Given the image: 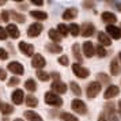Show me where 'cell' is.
<instances>
[{
	"label": "cell",
	"mask_w": 121,
	"mask_h": 121,
	"mask_svg": "<svg viewBox=\"0 0 121 121\" xmlns=\"http://www.w3.org/2000/svg\"><path fill=\"white\" fill-rule=\"evenodd\" d=\"M45 102L50 106H56V108H59L63 105V99L55 94L53 91H48V93H45Z\"/></svg>",
	"instance_id": "obj_1"
},
{
	"label": "cell",
	"mask_w": 121,
	"mask_h": 121,
	"mask_svg": "<svg viewBox=\"0 0 121 121\" xmlns=\"http://www.w3.org/2000/svg\"><path fill=\"white\" fill-rule=\"evenodd\" d=\"M101 88H102V84L99 82H91L87 86V88H86V94H87L88 98H95L99 94Z\"/></svg>",
	"instance_id": "obj_2"
},
{
	"label": "cell",
	"mask_w": 121,
	"mask_h": 121,
	"mask_svg": "<svg viewBox=\"0 0 121 121\" xmlns=\"http://www.w3.org/2000/svg\"><path fill=\"white\" fill-rule=\"evenodd\" d=\"M105 117L108 118V120H113V121H118L120 120V114H117L116 113V109H114V105L113 104H108L106 106H105Z\"/></svg>",
	"instance_id": "obj_3"
},
{
	"label": "cell",
	"mask_w": 121,
	"mask_h": 121,
	"mask_svg": "<svg viewBox=\"0 0 121 121\" xmlns=\"http://www.w3.org/2000/svg\"><path fill=\"white\" fill-rule=\"evenodd\" d=\"M71 108L73 112H76L78 114H86L87 113V106L82 99H73L71 104Z\"/></svg>",
	"instance_id": "obj_4"
},
{
	"label": "cell",
	"mask_w": 121,
	"mask_h": 121,
	"mask_svg": "<svg viewBox=\"0 0 121 121\" xmlns=\"http://www.w3.org/2000/svg\"><path fill=\"white\" fill-rule=\"evenodd\" d=\"M72 71H73V73H75L78 78H80V79H86V78L90 75V71H88L87 68L82 67L80 64H78V63L72 64Z\"/></svg>",
	"instance_id": "obj_5"
},
{
	"label": "cell",
	"mask_w": 121,
	"mask_h": 121,
	"mask_svg": "<svg viewBox=\"0 0 121 121\" xmlns=\"http://www.w3.org/2000/svg\"><path fill=\"white\" fill-rule=\"evenodd\" d=\"M42 30H44V26L41 25V23H38V22H35V23H33V25H30L29 26V29H27V35L29 37H38L39 34L42 33Z\"/></svg>",
	"instance_id": "obj_6"
},
{
	"label": "cell",
	"mask_w": 121,
	"mask_h": 121,
	"mask_svg": "<svg viewBox=\"0 0 121 121\" xmlns=\"http://www.w3.org/2000/svg\"><path fill=\"white\" fill-rule=\"evenodd\" d=\"M7 68H8V71H11L15 75H23V72H25V67L21 63H18V61H11L7 65Z\"/></svg>",
	"instance_id": "obj_7"
},
{
	"label": "cell",
	"mask_w": 121,
	"mask_h": 121,
	"mask_svg": "<svg viewBox=\"0 0 121 121\" xmlns=\"http://www.w3.org/2000/svg\"><path fill=\"white\" fill-rule=\"evenodd\" d=\"M95 31V27H94L93 23L90 22H84L82 25V27H80V34H82L83 37H91Z\"/></svg>",
	"instance_id": "obj_8"
},
{
	"label": "cell",
	"mask_w": 121,
	"mask_h": 121,
	"mask_svg": "<svg viewBox=\"0 0 121 121\" xmlns=\"http://www.w3.org/2000/svg\"><path fill=\"white\" fill-rule=\"evenodd\" d=\"M45 64H46V61H45L44 56H41L39 53H35V55L33 56V60H31V67H34V68H37V69H41V68H44Z\"/></svg>",
	"instance_id": "obj_9"
},
{
	"label": "cell",
	"mask_w": 121,
	"mask_h": 121,
	"mask_svg": "<svg viewBox=\"0 0 121 121\" xmlns=\"http://www.w3.org/2000/svg\"><path fill=\"white\" fill-rule=\"evenodd\" d=\"M118 94H120V88H118V86L112 84V86H109V87L106 88V91L104 93V98L105 99H112V98H114V97H117Z\"/></svg>",
	"instance_id": "obj_10"
},
{
	"label": "cell",
	"mask_w": 121,
	"mask_h": 121,
	"mask_svg": "<svg viewBox=\"0 0 121 121\" xmlns=\"http://www.w3.org/2000/svg\"><path fill=\"white\" fill-rule=\"evenodd\" d=\"M11 99L15 105H21L23 102V99H25V93H23V90H21V88L15 90V91L11 94Z\"/></svg>",
	"instance_id": "obj_11"
},
{
	"label": "cell",
	"mask_w": 121,
	"mask_h": 121,
	"mask_svg": "<svg viewBox=\"0 0 121 121\" xmlns=\"http://www.w3.org/2000/svg\"><path fill=\"white\" fill-rule=\"evenodd\" d=\"M52 90L55 94H64L67 91V84L60 82V80H56L52 83Z\"/></svg>",
	"instance_id": "obj_12"
},
{
	"label": "cell",
	"mask_w": 121,
	"mask_h": 121,
	"mask_svg": "<svg viewBox=\"0 0 121 121\" xmlns=\"http://www.w3.org/2000/svg\"><path fill=\"white\" fill-rule=\"evenodd\" d=\"M106 31H108V34H109L113 39H120L121 38V30L118 27L113 26V25H108V26H106Z\"/></svg>",
	"instance_id": "obj_13"
},
{
	"label": "cell",
	"mask_w": 121,
	"mask_h": 121,
	"mask_svg": "<svg viewBox=\"0 0 121 121\" xmlns=\"http://www.w3.org/2000/svg\"><path fill=\"white\" fill-rule=\"evenodd\" d=\"M83 53H84V56L86 57H93L94 55H95V49H94V46H93V42H90V41H86L84 44H83Z\"/></svg>",
	"instance_id": "obj_14"
},
{
	"label": "cell",
	"mask_w": 121,
	"mask_h": 121,
	"mask_svg": "<svg viewBox=\"0 0 121 121\" xmlns=\"http://www.w3.org/2000/svg\"><path fill=\"white\" fill-rule=\"evenodd\" d=\"M19 49L22 53H25L26 56H33L34 53V46L31 44H27V42H19Z\"/></svg>",
	"instance_id": "obj_15"
},
{
	"label": "cell",
	"mask_w": 121,
	"mask_h": 121,
	"mask_svg": "<svg viewBox=\"0 0 121 121\" xmlns=\"http://www.w3.org/2000/svg\"><path fill=\"white\" fill-rule=\"evenodd\" d=\"M6 31H7V34H8V35H11V38H18V37H19V29L17 27V25H14V23H10V25H8V26H7L6 27Z\"/></svg>",
	"instance_id": "obj_16"
},
{
	"label": "cell",
	"mask_w": 121,
	"mask_h": 121,
	"mask_svg": "<svg viewBox=\"0 0 121 121\" xmlns=\"http://www.w3.org/2000/svg\"><path fill=\"white\" fill-rule=\"evenodd\" d=\"M76 15H78V10L73 8V7H71V8H67L65 11L63 12V19L71 21V19H73V18H76Z\"/></svg>",
	"instance_id": "obj_17"
},
{
	"label": "cell",
	"mask_w": 121,
	"mask_h": 121,
	"mask_svg": "<svg viewBox=\"0 0 121 121\" xmlns=\"http://www.w3.org/2000/svg\"><path fill=\"white\" fill-rule=\"evenodd\" d=\"M25 118L29 121H42V117L38 114V113H35L33 110H27V112H25Z\"/></svg>",
	"instance_id": "obj_18"
},
{
	"label": "cell",
	"mask_w": 121,
	"mask_h": 121,
	"mask_svg": "<svg viewBox=\"0 0 121 121\" xmlns=\"http://www.w3.org/2000/svg\"><path fill=\"white\" fill-rule=\"evenodd\" d=\"M98 41L101 42V45H102V46H109V45L112 44V39H110V37L106 33H104V31H99V33H98Z\"/></svg>",
	"instance_id": "obj_19"
},
{
	"label": "cell",
	"mask_w": 121,
	"mask_h": 121,
	"mask_svg": "<svg viewBox=\"0 0 121 121\" xmlns=\"http://www.w3.org/2000/svg\"><path fill=\"white\" fill-rule=\"evenodd\" d=\"M101 18H102V21L105 23H114L117 21V17H116L113 12H109V11H105Z\"/></svg>",
	"instance_id": "obj_20"
},
{
	"label": "cell",
	"mask_w": 121,
	"mask_h": 121,
	"mask_svg": "<svg viewBox=\"0 0 121 121\" xmlns=\"http://www.w3.org/2000/svg\"><path fill=\"white\" fill-rule=\"evenodd\" d=\"M121 72V67L120 64H118V60H112V63H110V73L113 75V76H116V75H120Z\"/></svg>",
	"instance_id": "obj_21"
},
{
	"label": "cell",
	"mask_w": 121,
	"mask_h": 121,
	"mask_svg": "<svg viewBox=\"0 0 121 121\" xmlns=\"http://www.w3.org/2000/svg\"><path fill=\"white\" fill-rule=\"evenodd\" d=\"M30 17H33L34 19H37V21H45V19H48V14L44 11H37V10H34V11H30Z\"/></svg>",
	"instance_id": "obj_22"
},
{
	"label": "cell",
	"mask_w": 121,
	"mask_h": 121,
	"mask_svg": "<svg viewBox=\"0 0 121 121\" xmlns=\"http://www.w3.org/2000/svg\"><path fill=\"white\" fill-rule=\"evenodd\" d=\"M48 34H49V38L53 41V44H56V42H60V41H61V35L59 34V31H57V30H55V29H50Z\"/></svg>",
	"instance_id": "obj_23"
},
{
	"label": "cell",
	"mask_w": 121,
	"mask_h": 121,
	"mask_svg": "<svg viewBox=\"0 0 121 121\" xmlns=\"http://www.w3.org/2000/svg\"><path fill=\"white\" fill-rule=\"evenodd\" d=\"M46 49L49 50L50 53H61V52H63V48H61L60 45L59 44H53V42L46 45Z\"/></svg>",
	"instance_id": "obj_24"
},
{
	"label": "cell",
	"mask_w": 121,
	"mask_h": 121,
	"mask_svg": "<svg viewBox=\"0 0 121 121\" xmlns=\"http://www.w3.org/2000/svg\"><path fill=\"white\" fill-rule=\"evenodd\" d=\"M10 14H11L12 21H15V22H18V23H23L26 21L25 15H22V14H19V12H17V11H11Z\"/></svg>",
	"instance_id": "obj_25"
},
{
	"label": "cell",
	"mask_w": 121,
	"mask_h": 121,
	"mask_svg": "<svg viewBox=\"0 0 121 121\" xmlns=\"http://www.w3.org/2000/svg\"><path fill=\"white\" fill-rule=\"evenodd\" d=\"M25 87H26V90H29L30 93H34V91L37 90V83L34 82L33 79H27V80L25 82Z\"/></svg>",
	"instance_id": "obj_26"
},
{
	"label": "cell",
	"mask_w": 121,
	"mask_h": 121,
	"mask_svg": "<svg viewBox=\"0 0 121 121\" xmlns=\"http://www.w3.org/2000/svg\"><path fill=\"white\" fill-rule=\"evenodd\" d=\"M72 52H73V56H75V59H76L78 61L83 60L82 55H80V45L79 44H73L72 45Z\"/></svg>",
	"instance_id": "obj_27"
},
{
	"label": "cell",
	"mask_w": 121,
	"mask_h": 121,
	"mask_svg": "<svg viewBox=\"0 0 121 121\" xmlns=\"http://www.w3.org/2000/svg\"><path fill=\"white\" fill-rule=\"evenodd\" d=\"M68 31H69L73 37H76V35L80 34V27L78 26L76 23H71V25H69V27H68Z\"/></svg>",
	"instance_id": "obj_28"
},
{
	"label": "cell",
	"mask_w": 121,
	"mask_h": 121,
	"mask_svg": "<svg viewBox=\"0 0 121 121\" xmlns=\"http://www.w3.org/2000/svg\"><path fill=\"white\" fill-rule=\"evenodd\" d=\"M26 104H27L29 108H35L38 105V99L35 97H33V95H27L26 97Z\"/></svg>",
	"instance_id": "obj_29"
},
{
	"label": "cell",
	"mask_w": 121,
	"mask_h": 121,
	"mask_svg": "<svg viewBox=\"0 0 121 121\" xmlns=\"http://www.w3.org/2000/svg\"><path fill=\"white\" fill-rule=\"evenodd\" d=\"M69 87H71L72 93L75 94L76 97H79V95L82 94V88H80V86H79L76 82H71V83H69Z\"/></svg>",
	"instance_id": "obj_30"
},
{
	"label": "cell",
	"mask_w": 121,
	"mask_h": 121,
	"mask_svg": "<svg viewBox=\"0 0 121 121\" xmlns=\"http://www.w3.org/2000/svg\"><path fill=\"white\" fill-rule=\"evenodd\" d=\"M0 112L3 113V114H11L12 112H14V108H12L10 104H3L1 105V108H0Z\"/></svg>",
	"instance_id": "obj_31"
},
{
	"label": "cell",
	"mask_w": 121,
	"mask_h": 121,
	"mask_svg": "<svg viewBox=\"0 0 121 121\" xmlns=\"http://www.w3.org/2000/svg\"><path fill=\"white\" fill-rule=\"evenodd\" d=\"M57 31H59V34H60L61 37H67L68 35V26H65L64 23H60L59 26H57Z\"/></svg>",
	"instance_id": "obj_32"
},
{
	"label": "cell",
	"mask_w": 121,
	"mask_h": 121,
	"mask_svg": "<svg viewBox=\"0 0 121 121\" xmlns=\"http://www.w3.org/2000/svg\"><path fill=\"white\" fill-rule=\"evenodd\" d=\"M60 117H61L63 121H79L76 117H75L73 114H71V113H61Z\"/></svg>",
	"instance_id": "obj_33"
},
{
	"label": "cell",
	"mask_w": 121,
	"mask_h": 121,
	"mask_svg": "<svg viewBox=\"0 0 121 121\" xmlns=\"http://www.w3.org/2000/svg\"><path fill=\"white\" fill-rule=\"evenodd\" d=\"M37 78H38L39 80H42V82H46V80H49V73H46L45 71H37Z\"/></svg>",
	"instance_id": "obj_34"
},
{
	"label": "cell",
	"mask_w": 121,
	"mask_h": 121,
	"mask_svg": "<svg viewBox=\"0 0 121 121\" xmlns=\"http://www.w3.org/2000/svg\"><path fill=\"white\" fill-rule=\"evenodd\" d=\"M95 52H97L98 57H106V55H108V52L105 50V48L102 46V45H98L97 49H95Z\"/></svg>",
	"instance_id": "obj_35"
},
{
	"label": "cell",
	"mask_w": 121,
	"mask_h": 121,
	"mask_svg": "<svg viewBox=\"0 0 121 121\" xmlns=\"http://www.w3.org/2000/svg\"><path fill=\"white\" fill-rule=\"evenodd\" d=\"M59 64H61V65H64V67H67V65H68V64H69V60H68V56H65V55L60 56V57H59Z\"/></svg>",
	"instance_id": "obj_36"
},
{
	"label": "cell",
	"mask_w": 121,
	"mask_h": 121,
	"mask_svg": "<svg viewBox=\"0 0 121 121\" xmlns=\"http://www.w3.org/2000/svg\"><path fill=\"white\" fill-rule=\"evenodd\" d=\"M98 78L102 83H109V80H110V78L108 76L106 73H104V72H102V73H98Z\"/></svg>",
	"instance_id": "obj_37"
},
{
	"label": "cell",
	"mask_w": 121,
	"mask_h": 121,
	"mask_svg": "<svg viewBox=\"0 0 121 121\" xmlns=\"http://www.w3.org/2000/svg\"><path fill=\"white\" fill-rule=\"evenodd\" d=\"M8 59V53H7L6 49L0 48V60H7Z\"/></svg>",
	"instance_id": "obj_38"
},
{
	"label": "cell",
	"mask_w": 121,
	"mask_h": 121,
	"mask_svg": "<svg viewBox=\"0 0 121 121\" xmlns=\"http://www.w3.org/2000/svg\"><path fill=\"white\" fill-rule=\"evenodd\" d=\"M0 17H1V21H3V22H8V21H10V12L8 11H3Z\"/></svg>",
	"instance_id": "obj_39"
},
{
	"label": "cell",
	"mask_w": 121,
	"mask_h": 121,
	"mask_svg": "<svg viewBox=\"0 0 121 121\" xmlns=\"http://www.w3.org/2000/svg\"><path fill=\"white\" fill-rule=\"evenodd\" d=\"M7 37H8V34H7L6 29L0 26V39H3V41H4V39H7Z\"/></svg>",
	"instance_id": "obj_40"
},
{
	"label": "cell",
	"mask_w": 121,
	"mask_h": 121,
	"mask_svg": "<svg viewBox=\"0 0 121 121\" xmlns=\"http://www.w3.org/2000/svg\"><path fill=\"white\" fill-rule=\"evenodd\" d=\"M17 84H19V79H18L17 76L11 78V79L8 80V86H17Z\"/></svg>",
	"instance_id": "obj_41"
},
{
	"label": "cell",
	"mask_w": 121,
	"mask_h": 121,
	"mask_svg": "<svg viewBox=\"0 0 121 121\" xmlns=\"http://www.w3.org/2000/svg\"><path fill=\"white\" fill-rule=\"evenodd\" d=\"M6 79H7V72H6V69L0 68V80H6Z\"/></svg>",
	"instance_id": "obj_42"
},
{
	"label": "cell",
	"mask_w": 121,
	"mask_h": 121,
	"mask_svg": "<svg viewBox=\"0 0 121 121\" xmlns=\"http://www.w3.org/2000/svg\"><path fill=\"white\" fill-rule=\"evenodd\" d=\"M49 76L53 78V79H55V82H56V80H60V73H57V72H53V73H50Z\"/></svg>",
	"instance_id": "obj_43"
},
{
	"label": "cell",
	"mask_w": 121,
	"mask_h": 121,
	"mask_svg": "<svg viewBox=\"0 0 121 121\" xmlns=\"http://www.w3.org/2000/svg\"><path fill=\"white\" fill-rule=\"evenodd\" d=\"M83 6L86 8H91V7H94V3L93 1H86V3H83Z\"/></svg>",
	"instance_id": "obj_44"
},
{
	"label": "cell",
	"mask_w": 121,
	"mask_h": 121,
	"mask_svg": "<svg viewBox=\"0 0 121 121\" xmlns=\"http://www.w3.org/2000/svg\"><path fill=\"white\" fill-rule=\"evenodd\" d=\"M98 121H109V120H108L104 114H101V116H99V118H98Z\"/></svg>",
	"instance_id": "obj_45"
},
{
	"label": "cell",
	"mask_w": 121,
	"mask_h": 121,
	"mask_svg": "<svg viewBox=\"0 0 121 121\" xmlns=\"http://www.w3.org/2000/svg\"><path fill=\"white\" fill-rule=\"evenodd\" d=\"M31 3H33L34 6H42V4H44L42 1H31Z\"/></svg>",
	"instance_id": "obj_46"
},
{
	"label": "cell",
	"mask_w": 121,
	"mask_h": 121,
	"mask_svg": "<svg viewBox=\"0 0 121 121\" xmlns=\"http://www.w3.org/2000/svg\"><path fill=\"white\" fill-rule=\"evenodd\" d=\"M114 6L117 7V8H118V11L121 12V3H114Z\"/></svg>",
	"instance_id": "obj_47"
},
{
	"label": "cell",
	"mask_w": 121,
	"mask_h": 121,
	"mask_svg": "<svg viewBox=\"0 0 121 121\" xmlns=\"http://www.w3.org/2000/svg\"><path fill=\"white\" fill-rule=\"evenodd\" d=\"M118 112H120V113H118V114L121 116V101H118Z\"/></svg>",
	"instance_id": "obj_48"
},
{
	"label": "cell",
	"mask_w": 121,
	"mask_h": 121,
	"mask_svg": "<svg viewBox=\"0 0 121 121\" xmlns=\"http://www.w3.org/2000/svg\"><path fill=\"white\" fill-rule=\"evenodd\" d=\"M4 4H6V1H4V0H1V1H0V6H4Z\"/></svg>",
	"instance_id": "obj_49"
},
{
	"label": "cell",
	"mask_w": 121,
	"mask_h": 121,
	"mask_svg": "<svg viewBox=\"0 0 121 121\" xmlns=\"http://www.w3.org/2000/svg\"><path fill=\"white\" fill-rule=\"evenodd\" d=\"M118 60H120V63H121V52L118 53Z\"/></svg>",
	"instance_id": "obj_50"
},
{
	"label": "cell",
	"mask_w": 121,
	"mask_h": 121,
	"mask_svg": "<svg viewBox=\"0 0 121 121\" xmlns=\"http://www.w3.org/2000/svg\"><path fill=\"white\" fill-rule=\"evenodd\" d=\"M14 121H23V120H22V118H15Z\"/></svg>",
	"instance_id": "obj_51"
},
{
	"label": "cell",
	"mask_w": 121,
	"mask_h": 121,
	"mask_svg": "<svg viewBox=\"0 0 121 121\" xmlns=\"http://www.w3.org/2000/svg\"><path fill=\"white\" fill-rule=\"evenodd\" d=\"M3 121H10V120H8V118H7V117H4V118H3Z\"/></svg>",
	"instance_id": "obj_52"
},
{
	"label": "cell",
	"mask_w": 121,
	"mask_h": 121,
	"mask_svg": "<svg viewBox=\"0 0 121 121\" xmlns=\"http://www.w3.org/2000/svg\"><path fill=\"white\" fill-rule=\"evenodd\" d=\"M0 108H1V104H0Z\"/></svg>",
	"instance_id": "obj_53"
},
{
	"label": "cell",
	"mask_w": 121,
	"mask_h": 121,
	"mask_svg": "<svg viewBox=\"0 0 121 121\" xmlns=\"http://www.w3.org/2000/svg\"><path fill=\"white\" fill-rule=\"evenodd\" d=\"M0 19H1V17H0Z\"/></svg>",
	"instance_id": "obj_54"
},
{
	"label": "cell",
	"mask_w": 121,
	"mask_h": 121,
	"mask_svg": "<svg viewBox=\"0 0 121 121\" xmlns=\"http://www.w3.org/2000/svg\"><path fill=\"white\" fill-rule=\"evenodd\" d=\"M120 30H121V27H120Z\"/></svg>",
	"instance_id": "obj_55"
}]
</instances>
